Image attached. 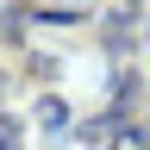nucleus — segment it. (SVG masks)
Wrapping results in <instances>:
<instances>
[{
  "label": "nucleus",
  "instance_id": "nucleus-1",
  "mask_svg": "<svg viewBox=\"0 0 150 150\" xmlns=\"http://www.w3.org/2000/svg\"><path fill=\"white\" fill-rule=\"evenodd\" d=\"M13 144H19V131H13L6 119H0V150H13Z\"/></svg>",
  "mask_w": 150,
  "mask_h": 150
}]
</instances>
